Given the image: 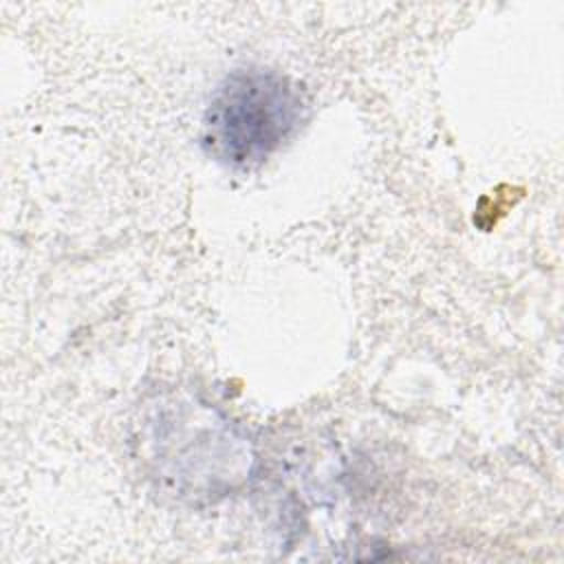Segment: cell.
Returning a JSON list of instances; mask_svg holds the SVG:
<instances>
[{
	"label": "cell",
	"mask_w": 564,
	"mask_h": 564,
	"mask_svg": "<svg viewBox=\"0 0 564 564\" xmlns=\"http://www.w3.org/2000/svg\"><path fill=\"white\" fill-rule=\"evenodd\" d=\"M150 478L187 505L216 502L253 471L249 438L216 408L198 399H165L141 425Z\"/></svg>",
	"instance_id": "cell-1"
},
{
	"label": "cell",
	"mask_w": 564,
	"mask_h": 564,
	"mask_svg": "<svg viewBox=\"0 0 564 564\" xmlns=\"http://www.w3.org/2000/svg\"><path fill=\"white\" fill-rule=\"evenodd\" d=\"M304 97L282 73L240 68L214 90L203 117V145L229 167H253L300 126Z\"/></svg>",
	"instance_id": "cell-2"
}]
</instances>
